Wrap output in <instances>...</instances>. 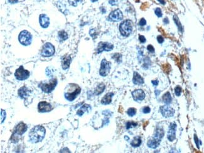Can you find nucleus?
I'll return each instance as SVG.
<instances>
[{
  "mask_svg": "<svg viewBox=\"0 0 204 153\" xmlns=\"http://www.w3.org/2000/svg\"><path fill=\"white\" fill-rule=\"evenodd\" d=\"M45 135V129L42 126H37L32 128L29 133V139L32 143L41 142Z\"/></svg>",
  "mask_w": 204,
  "mask_h": 153,
  "instance_id": "nucleus-1",
  "label": "nucleus"
},
{
  "mask_svg": "<svg viewBox=\"0 0 204 153\" xmlns=\"http://www.w3.org/2000/svg\"><path fill=\"white\" fill-rule=\"evenodd\" d=\"M27 128V126L25 123L22 122H20L14 128L10 140L13 143H16V142H18L21 135H23L26 131Z\"/></svg>",
  "mask_w": 204,
  "mask_h": 153,
  "instance_id": "nucleus-2",
  "label": "nucleus"
},
{
  "mask_svg": "<svg viewBox=\"0 0 204 153\" xmlns=\"http://www.w3.org/2000/svg\"><path fill=\"white\" fill-rule=\"evenodd\" d=\"M120 33L123 37H128L132 33V23L130 20L126 19L123 21L119 26Z\"/></svg>",
  "mask_w": 204,
  "mask_h": 153,
  "instance_id": "nucleus-3",
  "label": "nucleus"
},
{
  "mask_svg": "<svg viewBox=\"0 0 204 153\" xmlns=\"http://www.w3.org/2000/svg\"><path fill=\"white\" fill-rule=\"evenodd\" d=\"M19 41L23 45L27 46L30 45L32 43V36L30 32L26 30H23L20 33L19 35Z\"/></svg>",
  "mask_w": 204,
  "mask_h": 153,
  "instance_id": "nucleus-4",
  "label": "nucleus"
},
{
  "mask_svg": "<svg viewBox=\"0 0 204 153\" xmlns=\"http://www.w3.org/2000/svg\"><path fill=\"white\" fill-rule=\"evenodd\" d=\"M57 84V80L56 78H53V79L50 80L49 83H41V84H40L39 87L41 88V89L42 90L43 92L48 94V93L52 92V90H53Z\"/></svg>",
  "mask_w": 204,
  "mask_h": 153,
  "instance_id": "nucleus-5",
  "label": "nucleus"
},
{
  "mask_svg": "<svg viewBox=\"0 0 204 153\" xmlns=\"http://www.w3.org/2000/svg\"><path fill=\"white\" fill-rule=\"evenodd\" d=\"M14 76L18 80L23 81L28 78L30 76V72L28 70L24 69L23 66H20L16 70V72L14 73Z\"/></svg>",
  "mask_w": 204,
  "mask_h": 153,
  "instance_id": "nucleus-6",
  "label": "nucleus"
},
{
  "mask_svg": "<svg viewBox=\"0 0 204 153\" xmlns=\"http://www.w3.org/2000/svg\"><path fill=\"white\" fill-rule=\"evenodd\" d=\"M111 62L106 60V59H103L100 63V68L99 70V74L102 76H107L111 70Z\"/></svg>",
  "mask_w": 204,
  "mask_h": 153,
  "instance_id": "nucleus-7",
  "label": "nucleus"
},
{
  "mask_svg": "<svg viewBox=\"0 0 204 153\" xmlns=\"http://www.w3.org/2000/svg\"><path fill=\"white\" fill-rule=\"evenodd\" d=\"M123 18V14L122 11L119 9L111 11L108 16V19L111 21H119Z\"/></svg>",
  "mask_w": 204,
  "mask_h": 153,
  "instance_id": "nucleus-8",
  "label": "nucleus"
},
{
  "mask_svg": "<svg viewBox=\"0 0 204 153\" xmlns=\"http://www.w3.org/2000/svg\"><path fill=\"white\" fill-rule=\"evenodd\" d=\"M55 48L50 43H46L43 45L42 50V55L43 57H50L54 54Z\"/></svg>",
  "mask_w": 204,
  "mask_h": 153,
  "instance_id": "nucleus-9",
  "label": "nucleus"
},
{
  "mask_svg": "<svg viewBox=\"0 0 204 153\" xmlns=\"http://www.w3.org/2000/svg\"><path fill=\"white\" fill-rule=\"evenodd\" d=\"M114 48V45L108 42H100L98 44L97 48L96 49L97 53H100L102 51H111Z\"/></svg>",
  "mask_w": 204,
  "mask_h": 153,
  "instance_id": "nucleus-10",
  "label": "nucleus"
},
{
  "mask_svg": "<svg viewBox=\"0 0 204 153\" xmlns=\"http://www.w3.org/2000/svg\"><path fill=\"white\" fill-rule=\"evenodd\" d=\"M159 110L163 116L165 117H170L173 116L175 114V110L172 107H171L168 105L166 104V105H163L161 106L159 108Z\"/></svg>",
  "mask_w": 204,
  "mask_h": 153,
  "instance_id": "nucleus-11",
  "label": "nucleus"
},
{
  "mask_svg": "<svg viewBox=\"0 0 204 153\" xmlns=\"http://www.w3.org/2000/svg\"><path fill=\"white\" fill-rule=\"evenodd\" d=\"M176 129L177 124L175 123H171L169 126V130L168 132L167 138L168 139L172 142L176 138Z\"/></svg>",
  "mask_w": 204,
  "mask_h": 153,
  "instance_id": "nucleus-12",
  "label": "nucleus"
},
{
  "mask_svg": "<svg viewBox=\"0 0 204 153\" xmlns=\"http://www.w3.org/2000/svg\"><path fill=\"white\" fill-rule=\"evenodd\" d=\"M80 91H81V89L77 85L76 89L73 92L65 93V97L67 101H70V102L73 101L77 97V96L80 93Z\"/></svg>",
  "mask_w": 204,
  "mask_h": 153,
  "instance_id": "nucleus-13",
  "label": "nucleus"
},
{
  "mask_svg": "<svg viewBox=\"0 0 204 153\" xmlns=\"http://www.w3.org/2000/svg\"><path fill=\"white\" fill-rule=\"evenodd\" d=\"M132 96L133 99L136 102L142 101L145 98V93L143 90L137 89L132 91Z\"/></svg>",
  "mask_w": 204,
  "mask_h": 153,
  "instance_id": "nucleus-14",
  "label": "nucleus"
},
{
  "mask_svg": "<svg viewBox=\"0 0 204 153\" xmlns=\"http://www.w3.org/2000/svg\"><path fill=\"white\" fill-rule=\"evenodd\" d=\"M38 111L40 112H47L52 109L51 104L46 102H40L38 105Z\"/></svg>",
  "mask_w": 204,
  "mask_h": 153,
  "instance_id": "nucleus-15",
  "label": "nucleus"
},
{
  "mask_svg": "<svg viewBox=\"0 0 204 153\" xmlns=\"http://www.w3.org/2000/svg\"><path fill=\"white\" fill-rule=\"evenodd\" d=\"M39 22L42 28H46L49 26L50 20L49 18L45 14H41L39 17Z\"/></svg>",
  "mask_w": 204,
  "mask_h": 153,
  "instance_id": "nucleus-16",
  "label": "nucleus"
},
{
  "mask_svg": "<svg viewBox=\"0 0 204 153\" xmlns=\"http://www.w3.org/2000/svg\"><path fill=\"white\" fill-rule=\"evenodd\" d=\"M161 142L160 139H158L155 137H151V139H149V140L147 142V145L151 149H156L159 146V144Z\"/></svg>",
  "mask_w": 204,
  "mask_h": 153,
  "instance_id": "nucleus-17",
  "label": "nucleus"
},
{
  "mask_svg": "<svg viewBox=\"0 0 204 153\" xmlns=\"http://www.w3.org/2000/svg\"><path fill=\"white\" fill-rule=\"evenodd\" d=\"M30 92V91L26 87L24 86L20 88V89L18 90V96H20V97L23 99H25L28 96L29 93Z\"/></svg>",
  "mask_w": 204,
  "mask_h": 153,
  "instance_id": "nucleus-18",
  "label": "nucleus"
},
{
  "mask_svg": "<svg viewBox=\"0 0 204 153\" xmlns=\"http://www.w3.org/2000/svg\"><path fill=\"white\" fill-rule=\"evenodd\" d=\"M132 82L135 85H141L144 83V79L138 72H134L133 73Z\"/></svg>",
  "mask_w": 204,
  "mask_h": 153,
  "instance_id": "nucleus-19",
  "label": "nucleus"
},
{
  "mask_svg": "<svg viewBox=\"0 0 204 153\" xmlns=\"http://www.w3.org/2000/svg\"><path fill=\"white\" fill-rule=\"evenodd\" d=\"M71 61L72 59L70 56H65L64 57H63L62 60V67L64 70H67V69H69Z\"/></svg>",
  "mask_w": 204,
  "mask_h": 153,
  "instance_id": "nucleus-20",
  "label": "nucleus"
},
{
  "mask_svg": "<svg viewBox=\"0 0 204 153\" xmlns=\"http://www.w3.org/2000/svg\"><path fill=\"white\" fill-rule=\"evenodd\" d=\"M113 92H109L105 94V96L101 100V104H104V105H107V104H110L112 101V97H113Z\"/></svg>",
  "mask_w": 204,
  "mask_h": 153,
  "instance_id": "nucleus-21",
  "label": "nucleus"
},
{
  "mask_svg": "<svg viewBox=\"0 0 204 153\" xmlns=\"http://www.w3.org/2000/svg\"><path fill=\"white\" fill-rule=\"evenodd\" d=\"M91 110V107L90 106V105H88V104H85L81 108H80L79 110L77 111V115H79V116H82L86 112H89Z\"/></svg>",
  "mask_w": 204,
  "mask_h": 153,
  "instance_id": "nucleus-22",
  "label": "nucleus"
},
{
  "mask_svg": "<svg viewBox=\"0 0 204 153\" xmlns=\"http://www.w3.org/2000/svg\"><path fill=\"white\" fill-rule=\"evenodd\" d=\"M105 89V85L102 83H100V84L98 85L97 86V87L96 88V89H95V90H94V94H95L96 96H99V95L101 94L102 92H104Z\"/></svg>",
  "mask_w": 204,
  "mask_h": 153,
  "instance_id": "nucleus-23",
  "label": "nucleus"
},
{
  "mask_svg": "<svg viewBox=\"0 0 204 153\" xmlns=\"http://www.w3.org/2000/svg\"><path fill=\"white\" fill-rule=\"evenodd\" d=\"M163 101L164 102L165 104H167V105H169L171 103V101H172V97L171 96V94L170 92H166L163 95L162 97Z\"/></svg>",
  "mask_w": 204,
  "mask_h": 153,
  "instance_id": "nucleus-24",
  "label": "nucleus"
},
{
  "mask_svg": "<svg viewBox=\"0 0 204 153\" xmlns=\"http://www.w3.org/2000/svg\"><path fill=\"white\" fill-rule=\"evenodd\" d=\"M141 139L139 136H136L134 137V139L131 142V145L134 147H137L141 144Z\"/></svg>",
  "mask_w": 204,
  "mask_h": 153,
  "instance_id": "nucleus-25",
  "label": "nucleus"
},
{
  "mask_svg": "<svg viewBox=\"0 0 204 153\" xmlns=\"http://www.w3.org/2000/svg\"><path fill=\"white\" fill-rule=\"evenodd\" d=\"M173 20H174L175 23L176 25H177V28H178V29L179 32H180L181 33H183V26H182V24H181V23H180V19H179L177 15H174L173 16Z\"/></svg>",
  "mask_w": 204,
  "mask_h": 153,
  "instance_id": "nucleus-26",
  "label": "nucleus"
},
{
  "mask_svg": "<svg viewBox=\"0 0 204 153\" xmlns=\"http://www.w3.org/2000/svg\"><path fill=\"white\" fill-rule=\"evenodd\" d=\"M163 136H164V131H163V129H161V128H157L156 129V132H155V134L154 135V137L157 138V139L161 140Z\"/></svg>",
  "mask_w": 204,
  "mask_h": 153,
  "instance_id": "nucleus-27",
  "label": "nucleus"
},
{
  "mask_svg": "<svg viewBox=\"0 0 204 153\" xmlns=\"http://www.w3.org/2000/svg\"><path fill=\"white\" fill-rule=\"evenodd\" d=\"M59 37L61 40L64 41V40H67V38H68V35H67V33L65 31L62 30L59 32Z\"/></svg>",
  "mask_w": 204,
  "mask_h": 153,
  "instance_id": "nucleus-28",
  "label": "nucleus"
},
{
  "mask_svg": "<svg viewBox=\"0 0 204 153\" xmlns=\"http://www.w3.org/2000/svg\"><path fill=\"white\" fill-rule=\"evenodd\" d=\"M112 58L116 60L118 63H121L122 62V55L119 53H115V54L112 55Z\"/></svg>",
  "mask_w": 204,
  "mask_h": 153,
  "instance_id": "nucleus-29",
  "label": "nucleus"
},
{
  "mask_svg": "<svg viewBox=\"0 0 204 153\" xmlns=\"http://www.w3.org/2000/svg\"><path fill=\"white\" fill-rule=\"evenodd\" d=\"M127 113H128L129 116H134V115L136 114V109L135 108H133V107L129 108L128 110V111H127Z\"/></svg>",
  "mask_w": 204,
  "mask_h": 153,
  "instance_id": "nucleus-30",
  "label": "nucleus"
},
{
  "mask_svg": "<svg viewBox=\"0 0 204 153\" xmlns=\"http://www.w3.org/2000/svg\"><path fill=\"white\" fill-rule=\"evenodd\" d=\"M138 126V123L134 122H128L126 123V129H131V128H134V127H136V126Z\"/></svg>",
  "mask_w": 204,
  "mask_h": 153,
  "instance_id": "nucleus-31",
  "label": "nucleus"
},
{
  "mask_svg": "<svg viewBox=\"0 0 204 153\" xmlns=\"http://www.w3.org/2000/svg\"><path fill=\"white\" fill-rule=\"evenodd\" d=\"M69 1V3L71 6H76L77 4L79 3V2H81L82 0H68Z\"/></svg>",
  "mask_w": 204,
  "mask_h": 153,
  "instance_id": "nucleus-32",
  "label": "nucleus"
},
{
  "mask_svg": "<svg viewBox=\"0 0 204 153\" xmlns=\"http://www.w3.org/2000/svg\"><path fill=\"white\" fill-rule=\"evenodd\" d=\"M155 14H156V16H158V17H159V18L161 17V16H163L162 11H161V8H156V9L155 10Z\"/></svg>",
  "mask_w": 204,
  "mask_h": 153,
  "instance_id": "nucleus-33",
  "label": "nucleus"
},
{
  "mask_svg": "<svg viewBox=\"0 0 204 153\" xmlns=\"http://www.w3.org/2000/svg\"><path fill=\"white\" fill-rule=\"evenodd\" d=\"M6 112H5V110H3V109H1V123H3L4 121H5V118H6Z\"/></svg>",
  "mask_w": 204,
  "mask_h": 153,
  "instance_id": "nucleus-34",
  "label": "nucleus"
},
{
  "mask_svg": "<svg viewBox=\"0 0 204 153\" xmlns=\"http://www.w3.org/2000/svg\"><path fill=\"white\" fill-rule=\"evenodd\" d=\"M182 92V88L180 87V86H177L175 89V95L177 96H180V94Z\"/></svg>",
  "mask_w": 204,
  "mask_h": 153,
  "instance_id": "nucleus-35",
  "label": "nucleus"
},
{
  "mask_svg": "<svg viewBox=\"0 0 204 153\" xmlns=\"http://www.w3.org/2000/svg\"><path fill=\"white\" fill-rule=\"evenodd\" d=\"M194 140H195V144H196L197 147L198 149H199L200 148L199 143L200 140H199V139H198V137L197 136L196 134H195L194 135Z\"/></svg>",
  "mask_w": 204,
  "mask_h": 153,
  "instance_id": "nucleus-36",
  "label": "nucleus"
},
{
  "mask_svg": "<svg viewBox=\"0 0 204 153\" xmlns=\"http://www.w3.org/2000/svg\"><path fill=\"white\" fill-rule=\"evenodd\" d=\"M147 50H148L149 52L152 53H155V48H154V47H153V46H152L151 45H148V46H147Z\"/></svg>",
  "mask_w": 204,
  "mask_h": 153,
  "instance_id": "nucleus-37",
  "label": "nucleus"
},
{
  "mask_svg": "<svg viewBox=\"0 0 204 153\" xmlns=\"http://www.w3.org/2000/svg\"><path fill=\"white\" fill-rule=\"evenodd\" d=\"M146 21L145 18H141L139 22V25L141 26H144L145 25H146Z\"/></svg>",
  "mask_w": 204,
  "mask_h": 153,
  "instance_id": "nucleus-38",
  "label": "nucleus"
},
{
  "mask_svg": "<svg viewBox=\"0 0 204 153\" xmlns=\"http://www.w3.org/2000/svg\"><path fill=\"white\" fill-rule=\"evenodd\" d=\"M89 34L91 35V36L93 38H95V37L97 36V35H96L97 34H96V30H95L94 29H91L89 32Z\"/></svg>",
  "mask_w": 204,
  "mask_h": 153,
  "instance_id": "nucleus-39",
  "label": "nucleus"
},
{
  "mask_svg": "<svg viewBox=\"0 0 204 153\" xmlns=\"http://www.w3.org/2000/svg\"><path fill=\"white\" fill-rule=\"evenodd\" d=\"M157 41H158V43L161 44V43H163L164 42V38H163V37L162 36L159 35V36L157 37Z\"/></svg>",
  "mask_w": 204,
  "mask_h": 153,
  "instance_id": "nucleus-40",
  "label": "nucleus"
},
{
  "mask_svg": "<svg viewBox=\"0 0 204 153\" xmlns=\"http://www.w3.org/2000/svg\"><path fill=\"white\" fill-rule=\"evenodd\" d=\"M109 3L111 6H116L118 3V0H109Z\"/></svg>",
  "mask_w": 204,
  "mask_h": 153,
  "instance_id": "nucleus-41",
  "label": "nucleus"
},
{
  "mask_svg": "<svg viewBox=\"0 0 204 153\" xmlns=\"http://www.w3.org/2000/svg\"><path fill=\"white\" fill-rule=\"evenodd\" d=\"M139 42L142 43H144L146 42V38L144 37L143 35H139Z\"/></svg>",
  "mask_w": 204,
  "mask_h": 153,
  "instance_id": "nucleus-42",
  "label": "nucleus"
},
{
  "mask_svg": "<svg viewBox=\"0 0 204 153\" xmlns=\"http://www.w3.org/2000/svg\"><path fill=\"white\" fill-rule=\"evenodd\" d=\"M151 111V109L149 107H145L143 108V112L144 114H148Z\"/></svg>",
  "mask_w": 204,
  "mask_h": 153,
  "instance_id": "nucleus-43",
  "label": "nucleus"
},
{
  "mask_svg": "<svg viewBox=\"0 0 204 153\" xmlns=\"http://www.w3.org/2000/svg\"><path fill=\"white\" fill-rule=\"evenodd\" d=\"M151 83H153V84L154 85L156 86V85H158V83H159V82H158V80H152Z\"/></svg>",
  "mask_w": 204,
  "mask_h": 153,
  "instance_id": "nucleus-44",
  "label": "nucleus"
},
{
  "mask_svg": "<svg viewBox=\"0 0 204 153\" xmlns=\"http://www.w3.org/2000/svg\"><path fill=\"white\" fill-rule=\"evenodd\" d=\"M163 23H164L165 25H167L169 23V20H168V18H164V19H163Z\"/></svg>",
  "mask_w": 204,
  "mask_h": 153,
  "instance_id": "nucleus-45",
  "label": "nucleus"
},
{
  "mask_svg": "<svg viewBox=\"0 0 204 153\" xmlns=\"http://www.w3.org/2000/svg\"><path fill=\"white\" fill-rule=\"evenodd\" d=\"M8 1H9V3H10L11 4H14L18 3V0H8Z\"/></svg>",
  "mask_w": 204,
  "mask_h": 153,
  "instance_id": "nucleus-46",
  "label": "nucleus"
},
{
  "mask_svg": "<svg viewBox=\"0 0 204 153\" xmlns=\"http://www.w3.org/2000/svg\"><path fill=\"white\" fill-rule=\"evenodd\" d=\"M159 3H160V4H161L162 5H165V3H166V2H165V0H157Z\"/></svg>",
  "mask_w": 204,
  "mask_h": 153,
  "instance_id": "nucleus-47",
  "label": "nucleus"
},
{
  "mask_svg": "<svg viewBox=\"0 0 204 153\" xmlns=\"http://www.w3.org/2000/svg\"><path fill=\"white\" fill-rule=\"evenodd\" d=\"M159 93H160V92H159V91H158V90H155V94H156V96H158V94H159Z\"/></svg>",
  "mask_w": 204,
  "mask_h": 153,
  "instance_id": "nucleus-48",
  "label": "nucleus"
},
{
  "mask_svg": "<svg viewBox=\"0 0 204 153\" xmlns=\"http://www.w3.org/2000/svg\"><path fill=\"white\" fill-rule=\"evenodd\" d=\"M97 1H98V0H91V1L92 2H96Z\"/></svg>",
  "mask_w": 204,
  "mask_h": 153,
  "instance_id": "nucleus-49",
  "label": "nucleus"
}]
</instances>
